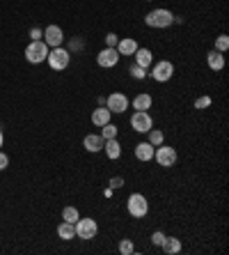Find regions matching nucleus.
<instances>
[{"label":"nucleus","mask_w":229,"mask_h":255,"mask_svg":"<svg viewBox=\"0 0 229 255\" xmlns=\"http://www.w3.org/2000/svg\"><path fill=\"white\" fill-rule=\"evenodd\" d=\"M149 76L156 81V83H167L172 76H174V65L170 60H160V62H153Z\"/></svg>","instance_id":"0eeeda50"},{"label":"nucleus","mask_w":229,"mask_h":255,"mask_svg":"<svg viewBox=\"0 0 229 255\" xmlns=\"http://www.w3.org/2000/svg\"><path fill=\"white\" fill-rule=\"evenodd\" d=\"M41 39L46 42L48 48H58L65 44V32H62L60 25H48V28H44V37Z\"/></svg>","instance_id":"9b49d317"},{"label":"nucleus","mask_w":229,"mask_h":255,"mask_svg":"<svg viewBox=\"0 0 229 255\" xmlns=\"http://www.w3.org/2000/svg\"><path fill=\"white\" fill-rule=\"evenodd\" d=\"M74 228H76V237L82 239V242H89V239H94L96 235H99V223H96L94 219H78L76 223H74Z\"/></svg>","instance_id":"39448f33"},{"label":"nucleus","mask_w":229,"mask_h":255,"mask_svg":"<svg viewBox=\"0 0 229 255\" xmlns=\"http://www.w3.org/2000/svg\"><path fill=\"white\" fill-rule=\"evenodd\" d=\"M51 48L46 46V42L44 39H37V42H30L28 46H25V60H28L30 65H39V62H46V55Z\"/></svg>","instance_id":"20e7f679"},{"label":"nucleus","mask_w":229,"mask_h":255,"mask_svg":"<svg viewBox=\"0 0 229 255\" xmlns=\"http://www.w3.org/2000/svg\"><path fill=\"white\" fill-rule=\"evenodd\" d=\"M174 14L170 9H165V7H158V9H152V12L145 16V23L149 28H156V30H163V28H170L174 23Z\"/></svg>","instance_id":"f257e3e1"},{"label":"nucleus","mask_w":229,"mask_h":255,"mask_svg":"<svg viewBox=\"0 0 229 255\" xmlns=\"http://www.w3.org/2000/svg\"><path fill=\"white\" fill-rule=\"evenodd\" d=\"M153 152H156V147H153V145H149L147 140L138 142V145H135V149H133L135 159L142 161V163H149V161H153Z\"/></svg>","instance_id":"ddd939ff"},{"label":"nucleus","mask_w":229,"mask_h":255,"mask_svg":"<svg viewBox=\"0 0 229 255\" xmlns=\"http://www.w3.org/2000/svg\"><path fill=\"white\" fill-rule=\"evenodd\" d=\"M147 2H152V0H147Z\"/></svg>","instance_id":"e433bc0d"},{"label":"nucleus","mask_w":229,"mask_h":255,"mask_svg":"<svg viewBox=\"0 0 229 255\" xmlns=\"http://www.w3.org/2000/svg\"><path fill=\"white\" fill-rule=\"evenodd\" d=\"M153 161L158 163L160 168H172L179 161V152H176L174 147H170V145H158L156 147V152H153Z\"/></svg>","instance_id":"423d86ee"},{"label":"nucleus","mask_w":229,"mask_h":255,"mask_svg":"<svg viewBox=\"0 0 229 255\" xmlns=\"http://www.w3.org/2000/svg\"><path fill=\"white\" fill-rule=\"evenodd\" d=\"M129 106H131V101L124 92H110L106 97V108L112 115H122L124 111H129Z\"/></svg>","instance_id":"6e6552de"},{"label":"nucleus","mask_w":229,"mask_h":255,"mask_svg":"<svg viewBox=\"0 0 229 255\" xmlns=\"http://www.w3.org/2000/svg\"><path fill=\"white\" fill-rule=\"evenodd\" d=\"M2 142H5V136H2V129H0V147H2Z\"/></svg>","instance_id":"c9c22d12"},{"label":"nucleus","mask_w":229,"mask_h":255,"mask_svg":"<svg viewBox=\"0 0 229 255\" xmlns=\"http://www.w3.org/2000/svg\"><path fill=\"white\" fill-rule=\"evenodd\" d=\"M103 149H106V156H108L110 161H117L119 156H122V145H119L117 138H110V140H106Z\"/></svg>","instance_id":"aec40b11"},{"label":"nucleus","mask_w":229,"mask_h":255,"mask_svg":"<svg viewBox=\"0 0 229 255\" xmlns=\"http://www.w3.org/2000/svg\"><path fill=\"white\" fill-rule=\"evenodd\" d=\"M138 46H140V44L135 42L133 37H122L115 48H117V53H119V55H133L135 51H138Z\"/></svg>","instance_id":"dca6fc26"},{"label":"nucleus","mask_w":229,"mask_h":255,"mask_svg":"<svg viewBox=\"0 0 229 255\" xmlns=\"http://www.w3.org/2000/svg\"><path fill=\"white\" fill-rule=\"evenodd\" d=\"M7 166H9V156H7L5 152H2V149H0V170H5Z\"/></svg>","instance_id":"72a5a7b5"},{"label":"nucleus","mask_w":229,"mask_h":255,"mask_svg":"<svg viewBox=\"0 0 229 255\" xmlns=\"http://www.w3.org/2000/svg\"><path fill=\"white\" fill-rule=\"evenodd\" d=\"M80 219V212L76 207H65L62 209V221H69V223H76Z\"/></svg>","instance_id":"393cba45"},{"label":"nucleus","mask_w":229,"mask_h":255,"mask_svg":"<svg viewBox=\"0 0 229 255\" xmlns=\"http://www.w3.org/2000/svg\"><path fill=\"white\" fill-rule=\"evenodd\" d=\"M206 65L211 71H223L225 69V53H218L216 48H213L211 53L206 55Z\"/></svg>","instance_id":"6ab92c4d"},{"label":"nucleus","mask_w":229,"mask_h":255,"mask_svg":"<svg viewBox=\"0 0 229 255\" xmlns=\"http://www.w3.org/2000/svg\"><path fill=\"white\" fill-rule=\"evenodd\" d=\"M46 62H48V67H51L53 71H65L67 67H69V62H71V53L67 51V48H62V46L51 48L48 55H46Z\"/></svg>","instance_id":"7ed1b4c3"},{"label":"nucleus","mask_w":229,"mask_h":255,"mask_svg":"<svg viewBox=\"0 0 229 255\" xmlns=\"http://www.w3.org/2000/svg\"><path fill=\"white\" fill-rule=\"evenodd\" d=\"M126 212H129V216H133V219H145L149 214L147 196H142V193H131L129 200H126Z\"/></svg>","instance_id":"f03ea898"},{"label":"nucleus","mask_w":229,"mask_h":255,"mask_svg":"<svg viewBox=\"0 0 229 255\" xmlns=\"http://www.w3.org/2000/svg\"><path fill=\"white\" fill-rule=\"evenodd\" d=\"M119 58H122V55L117 53V48L106 46V48H101L99 55H96V65L103 67V69H112V67H117Z\"/></svg>","instance_id":"9d476101"},{"label":"nucleus","mask_w":229,"mask_h":255,"mask_svg":"<svg viewBox=\"0 0 229 255\" xmlns=\"http://www.w3.org/2000/svg\"><path fill=\"white\" fill-rule=\"evenodd\" d=\"M160 249H163V253H167V255H176V253H181L183 244H181V239L179 237H167V235H165Z\"/></svg>","instance_id":"a211bd4d"},{"label":"nucleus","mask_w":229,"mask_h":255,"mask_svg":"<svg viewBox=\"0 0 229 255\" xmlns=\"http://www.w3.org/2000/svg\"><path fill=\"white\" fill-rule=\"evenodd\" d=\"M129 122H131V129L138 131V133H147L153 127V118L149 115V111H133Z\"/></svg>","instance_id":"1a4fd4ad"},{"label":"nucleus","mask_w":229,"mask_h":255,"mask_svg":"<svg viewBox=\"0 0 229 255\" xmlns=\"http://www.w3.org/2000/svg\"><path fill=\"white\" fill-rule=\"evenodd\" d=\"M122 186H124V177H122V175H115V177H110V189L112 191L122 189Z\"/></svg>","instance_id":"c756f323"},{"label":"nucleus","mask_w":229,"mask_h":255,"mask_svg":"<svg viewBox=\"0 0 229 255\" xmlns=\"http://www.w3.org/2000/svg\"><path fill=\"white\" fill-rule=\"evenodd\" d=\"M108 122H112V113L106 106H96L94 111H92V125L101 129V127L108 125Z\"/></svg>","instance_id":"2eb2a0df"},{"label":"nucleus","mask_w":229,"mask_h":255,"mask_svg":"<svg viewBox=\"0 0 229 255\" xmlns=\"http://www.w3.org/2000/svg\"><path fill=\"white\" fill-rule=\"evenodd\" d=\"M117 133H119V127H117V125H112V122H108V125L101 127V138H103V140L117 138Z\"/></svg>","instance_id":"5701e85b"},{"label":"nucleus","mask_w":229,"mask_h":255,"mask_svg":"<svg viewBox=\"0 0 229 255\" xmlns=\"http://www.w3.org/2000/svg\"><path fill=\"white\" fill-rule=\"evenodd\" d=\"M71 55H76V53H80L82 51V39L80 37H71L69 39V48H67Z\"/></svg>","instance_id":"bb28decb"},{"label":"nucleus","mask_w":229,"mask_h":255,"mask_svg":"<svg viewBox=\"0 0 229 255\" xmlns=\"http://www.w3.org/2000/svg\"><path fill=\"white\" fill-rule=\"evenodd\" d=\"M163 239H165V232H160V230H156L152 235V244H153V246H160V244H163Z\"/></svg>","instance_id":"473e14b6"},{"label":"nucleus","mask_w":229,"mask_h":255,"mask_svg":"<svg viewBox=\"0 0 229 255\" xmlns=\"http://www.w3.org/2000/svg\"><path fill=\"white\" fill-rule=\"evenodd\" d=\"M131 106H133V111H149L153 106V97L149 92H140V95H135V99L131 101Z\"/></svg>","instance_id":"f3484780"},{"label":"nucleus","mask_w":229,"mask_h":255,"mask_svg":"<svg viewBox=\"0 0 229 255\" xmlns=\"http://www.w3.org/2000/svg\"><path fill=\"white\" fill-rule=\"evenodd\" d=\"M147 142L149 145H153V147H158V145H163L165 142V133L160 129H153L152 127V129L147 131Z\"/></svg>","instance_id":"4be33fe9"},{"label":"nucleus","mask_w":229,"mask_h":255,"mask_svg":"<svg viewBox=\"0 0 229 255\" xmlns=\"http://www.w3.org/2000/svg\"><path fill=\"white\" fill-rule=\"evenodd\" d=\"M103 145H106V140L101 138V133H87V136L82 138V147L87 149L89 154L103 152Z\"/></svg>","instance_id":"f8f14e48"},{"label":"nucleus","mask_w":229,"mask_h":255,"mask_svg":"<svg viewBox=\"0 0 229 255\" xmlns=\"http://www.w3.org/2000/svg\"><path fill=\"white\" fill-rule=\"evenodd\" d=\"M117 251H119L122 255H133V253H135L133 239H122V242H119V246H117Z\"/></svg>","instance_id":"a878e982"},{"label":"nucleus","mask_w":229,"mask_h":255,"mask_svg":"<svg viewBox=\"0 0 229 255\" xmlns=\"http://www.w3.org/2000/svg\"><path fill=\"white\" fill-rule=\"evenodd\" d=\"M117 42H119V35H115V32H108V35H106V46L115 48V46H117Z\"/></svg>","instance_id":"7c9ffc66"},{"label":"nucleus","mask_w":229,"mask_h":255,"mask_svg":"<svg viewBox=\"0 0 229 255\" xmlns=\"http://www.w3.org/2000/svg\"><path fill=\"white\" fill-rule=\"evenodd\" d=\"M129 74L135 78V81H145V78L149 76V69H145V67H140V65H131V69H129Z\"/></svg>","instance_id":"b1692460"},{"label":"nucleus","mask_w":229,"mask_h":255,"mask_svg":"<svg viewBox=\"0 0 229 255\" xmlns=\"http://www.w3.org/2000/svg\"><path fill=\"white\" fill-rule=\"evenodd\" d=\"M133 62L135 65H140L145 67V69H149V67L153 65V53H152V48H145V46H138V51L133 53Z\"/></svg>","instance_id":"4468645a"},{"label":"nucleus","mask_w":229,"mask_h":255,"mask_svg":"<svg viewBox=\"0 0 229 255\" xmlns=\"http://www.w3.org/2000/svg\"><path fill=\"white\" fill-rule=\"evenodd\" d=\"M112 193H115V191H112L110 186H108V189H103V196H106V198H112Z\"/></svg>","instance_id":"f704fd0d"},{"label":"nucleus","mask_w":229,"mask_h":255,"mask_svg":"<svg viewBox=\"0 0 229 255\" xmlns=\"http://www.w3.org/2000/svg\"><path fill=\"white\" fill-rule=\"evenodd\" d=\"M41 37H44V30L41 28H30V42H37V39H41Z\"/></svg>","instance_id":"2f4dec72"},{"label":"nucleus","mask_w":229,"mask_h":255,"mask_svg":"<svg viewBox=\"0 0 229 255\" xmlns=\"http://www.w3.org/2000/svg\"><path fill=\"white\" fill-rule=\"evenodd\" d=\"M227 48H229V37L227 35H220L216 39V51H218V53H227Z\"/></svg>","instance_id":"cd10ccee"},{"label":"nucleus","mask_w":229,"mask_h":255,"mask_svg":"<svg viewBox=\"0 0 229 255\" xmlns=\"http://www.w3.org/2000/svg\"><path fill=\"white\" fill-rule=\"evenodd\" d=\"M209 106H211V97L209 95H202L195 99V108H197V111H204V108H209Z\"/></svg>","instance_id":"c85d7f7f"},{"label":"nucleus","mask_w":229,"mask_h":255,"mask_svg":"<svg viewBox=\"0 0 229 255\" xmlns=\"http://www.w3.org/2000/svg\"><path fill=\"white\" fill-rule=\"evenodd\" d=\"M58 237L62 239V242H71V239H76V228H74V223L62 221V223L58 226Z\"/></svg>","instance_id":"412c9836"}]
</instances>
